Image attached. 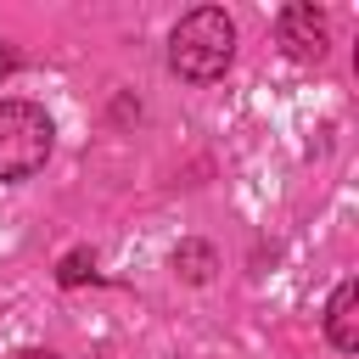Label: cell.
I'll use <instances>...</instances> for the list:
<instances>
[{
	"label": "cell",
	"mask_w": 359,
	"mask_h": 359,
	"mask_svg": "<svg viewBox=\"0 0 359 359\" xmlns=\"http://www.w3.org/2000/svg\"><path fill=\"white\" fill-rule=\"evenodd\" d=\"M325 337L337 353H359V280H342L325 303Z\"/></svg>",
	"instance_id": "cell-4"
},
{
	"label": "cell",
	"mask_w": 359,
	"mask_h": 359,
	"mask_svg": "<svg viewBox=\"0 0 359 359\" xmlns=\"http://www.w3.org/2000/svg\"><path fill=\"white\" fill-rule=\"evenodd\" d=\"M56 129L39 101H0V180H28L45 168Z\"/></svg>",
	"instance_id": "cell-2"
},
{
	"label": "cell",
	"mask_w": 359,
	"mask_h": 359,
	"mask_svg": "<svg viewBox=\"0 0 359 359\" xmlns=\"http://www.w3.org/2000/svg\"><path fill=\"white\" fill-rule=\"evenodd\" d=\"M11 359H56V353H50V348H17Z\"/></svg>",
	"instance_id": "cell-8"
},
{
	"label": "cell",
	"mask_w": 359,
	"mask_h": 359,
	"mask_svg": "<svg viewBox=\"0 0 359 359\" xmlns=\"http://www.w3.org/2000/svg\"><path fill=\"white\" fill-rule=\"evenodd\" d=\"M325 39H331L325 11H314L309 0H292V6L280 11V50H286L292 62H320V56H325Z\"/></svg>",
	"instance_id": "cell-3"
},
{
	"label": "cell",
	"mask_w": 359,
	"mask_h": 359,
	"mask_svg": "<svg viewBox=\"0 0 359 359\" xmlns=\"http://www.w3.org/2000/svg\"><path fill=\"white\" fill-rule=\"evenodd\" d=\"M90 275H95V258L79 247V252L62 258V275H56V280H62V286H79V280H90Z\"/></svg>",
	"instance_id": "cell-6"
},
{
	"label": "cell",
	"mask_w": 359,
	"mask_h": 359,
	"mask_svg": "<svg viewBox=\"0 0 359 359\" xmlns=\"http://www.w3.org/2000/svg\"><path fill=\"white\" fill-rule=\"evenodd\" d=\"M230 56H236V22H230V11H219V6L185 11V17L174 22V34H168V67H174L185 84H213V79H224Z\"/></svg>",
	"instance_id": "cell-1"
},
{
	"label": "cell",
	"mask_w": 359,
	"mask_h": 359,
	"mask_svg": "<svg viewBox=\"0 0 359 359\" xmlns=\"http://www.w3.org/2000/svg\"><path fill=\"white\" fill-rule=\"evenodd\" d=\"M213 269H219V258H213V247H208V241H180V247H174V275H180V280L208 286V280H213Z\"/></svg>",
	"instance_id": "cell-5"
},
{
	"label": "cell",
	"mask_w": 359,
	"mask_h": 359,
	"mask_svg": "<svg viewBox=\"0 0 359 359\" xmlns=\"http://www.w3.org/2000/svg\"><path fill=\"white\" fill-rule=\"evenodd\" d=\"M11 67H17V50H11V45H0V79H6Z\"/></svg>",
	"instance_id": "cell-7"
}]
</instances>
